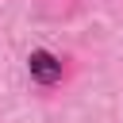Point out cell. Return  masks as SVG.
Here are the masks:
<instances>
[{"instance_id": "cell-1", "label": "cell", "mask_w": 123, "mask_h": 123, "mask_svg": "<svg viewBox=\"0 0 123 123\" xmlns=\"http://www.w3.org/2000/svg\"><path fill=\"white\" fill-rule=\"evenodd\" d=\"M65 58H58V54H50V50H35L31 58H27V65H31V77L38 81V85H58L62 77H65V65H62Z\"/></svg>"}]
</instances>
